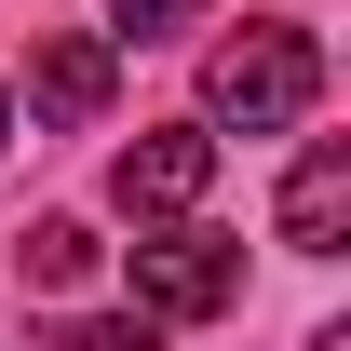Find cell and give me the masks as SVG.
<instances>
[{
    "mask_svg": "<svg viewBox=\"0 0 351 351\" xmlns=\"http://www.w3.org/2000/svg\"><path fill=\"white\" fill-rule=\"evenodd\" d=\"M324 95V54H311V27H243V41H217V68H203V108L243 135H284Z\"/></svg>",
    "mask_w": 351,
    "mask_h": 351,
    "instance_id": "obj_1",
    "label": "cell"
},
{
    "mask_svg": "<svg viewBox=\"0 0 351 351\" xmlns=\"http://www.w3.org/2000/svg\"><path fill=\"white\" fill-rule=\"evenodd\" d=\"M230 298H243V243L230 230H149L135 243V311L149 324H203Z\"/></svg>",
    "mask_w": 351,
    "mask_h": 351,
    "instance_id": "obj_2",
    "label": "cell"
},
{
    "mask_svg": "<svg viewBox=\"0 0 351 351\" xmlns=\"http://www.w3.org/2000/svg\"><path fill=\"white\" fill-rule=\"evenodd\" d=\"M203 176H217V135H203V122H162V135H135L122 162H108V189H122V217H189Z\"/></svg>",
    "mask_w": 351,
    "mask_h": 351,
    "instance_id": "obj_3",
    "label": "cell"
},
{
    "mask_svg": "<svg viewBox=\"0 0 351 351\" xmlns=\"http://www.w3.org/2000/svg\"><path fill=\"white\" fill-rule=\"evenodd\" d=\"M338 230H351V149L311 135L298 176H284V243H298V257H338Z\"/></svg>",
    "mask_w": 351,
    "mask_h": 351,
    "instance_id": "obj_4",
    "label": "cell"
},
{
    "mask_svg": "<svg viewBox=\"0 0 351 351\" xmlns=\"http://www.w3.org/2000/svg\"><path fill=\"white\" fill-rule=\"evenodd\" d=\"M27 95H41V122H95V108L122 95V54L68 27V41H41V54H27Z\"/></svg>",
    "mask_w": 351,
    "mask_h": 351,
    "instance_id": "obj_5",
    "label": "cell"
},
{
    "mask_svg": "<svg viewBox=\"0 0 351 351\" xmlns=\"http://www.w3.org/2000/svg\"><path fill=\"white\" fill-rule=\"evenodd\" d=\"M95 257H108V243H95L82 217H41V230H27V284H41V298H68V284H95Z\"/></svg>",
    "mask_w": 351,
    "mask_h": 351,
    "instance_id": "obj_6",
    "label": "cell"
},
{
    "mask_svg": "<svg viewBox=\"0 0 351 351\" xmlns=\"http://www.w3.org/2000/svg\"><path fill=\"white\" fill-rule=\"evenodd\" d=\"M54 351H162V324H149V311H95V324H54Z\"/></svg>",
    "mask_w": 351,
    "mask_h": 351,
    "instance_id": "obj_7",
    "label": "cell"
},
{
    "mask_svg": "<svg viewBox=\"0 0 351 351\" xmlns=\"http://www.w3.org/2000/svg\"><path fill=\"white\" fill-rule=\"evenodd\" d=\"M108 14H122V41H162V27H189V14H203V0H108Z\"/></svg>",
    "mask_w": 351,
    "mask_h": 351,
    "instance_id": "obj_8",
    "label": "cell"
},
{
    "mask_svg": "<svg viewBox=\"0 0 351 351\" xmlns=\"http://www.w3.org/2000/svg\"><path fill=\"white\" fill-rule=\"evenodd\" d=\"M311 351H351V324H324V338H311Z\"/></svg>",
    "mask_w": 351,
    "mask_h": 351,
    "instance_id": "obj_9",
    "label": "cell"
},
{
    "mask_svg": "<svg viewBox=\"0 0 351 351\" xmlns=\"http://www.w3.org/2000/svg\"><path fill=\"white\" fill-rule=\"evenodd\" d=\"M0 135H14V108H0Z\"/></svg>",
    "mask_w": 351,
    "mask_h": 351,
    "instance_id": "obj_10",
    "label": "cell"
}]
</instances>
